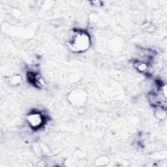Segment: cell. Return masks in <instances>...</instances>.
I'll return each mask as SVG.
<instances>
[{"label":"cell","instance_id":"10","mask_svg":"<svg viewBox=\"0 0 167 167\" xmlns=\"http://www.w3.org/2000/svg\"><path fill=\"white\" fill-rule=\"evenodd\" d=\"M22 80V78L19 75H14L11 76V78L10 79V82H11L12 84L17 85L19 84Z\"/></svg>","mask_w":167,"mask_h":167},{"label":"cell","instance_id":"3","mask_svg":"<svg viewBox=\"0 0 167 167\" xmlns=\"http://www.w3.org/2000/svg\"><path fill=\"white\" fill-rule=\"evenodd\" d=\"M46 121L44 115L39 112H32L27 115V122L31 129L37 130L43 126Z\"/></svg>","mask_w":167,"mask_h":167},{"label":"cell","instance_id":"2","mask_svg":"<svg viewBox=\"0 0 167 167\" xmlns=\"http://www.w3.org/2000/svg\"><path fill=\"white\" fill-rule=\"evenodd\" d=\"M87 98V92L82 89H75L73 90L68 96L69 102L75 106H82L85 104Z\"/></svg>","mask_w":167,"mask_h":167},{"label":"cell","instance_id":"8","mask_svg":"<svg viewBox=\"0 0 167 167\" xmlns=\"http://www.w3.org/2000/svg\"><path fill=\"white\" fill-rule=\"evenodd\" d=\"M153 158L157 160V159H164L166 158V151H162L160 152L155 153V154L153 155Z\"/></svg>","mask_w":167,"mask_h":167},{"label":"cell","instance_id":"1","mask_svg":"<svg viewBox=\"0 0 167 167\" xmlns=\"http://www.w3.org/2000/svg\"><path fill=\"white\" fill-rule=\"evenodd\" d=\"M66 44L69 50L73 52L82 53L86 52L90 47V36L85 31L73 30L69 32Z\"/></svg>","mask_w":167,"mask_h":167},{"label":"cell","instance_id":"7","mask_svg":"<svg viewBox=\"0 0 167 167\" xmlns=\"http://www.w3.org/2000/svg\"><path fill=\"white\" fill-rule=\"evenodd\" d=\"M136 68L140 72H146L148 70V66L147 64L144 62H139L136 65Z\"/></svg>","mask_w":167,"mask_h":167},{"label":"cell","instance_id":"11","mask_svg":"<svg viewBox=\"0 0 167 167\" xmlns=\"http://www.w3.org/2000/svg\"><path fill=\"white\" fill-rule=\"evenodd\" d=\"M156 116L159 119H163L166 117V112L165 110L163 109H158L155 112Z\"/></svg>","mask_w":167,"mask_h":167},{"label":"cell","instance_id":"4","mask_svg":"<svg viewBox=\"0 0 167 167\" xmlns=\"http://www.w3.org/2000/svg\"><path fill=\"white\" fill-rule=\"evenodd\" d=\"M28 80L37 87H43L45 86V82L42 76L37 73L30 72L27 73Z\"/></svg>","mask_w":167,"mask_h":167},{"label":"cell","instance_id":"9","mask_svg":"<svg viewBox=\"0 0 167 167\" xmlns=\"http://www.w3.org/2000/svg\"><path fill=\"white\" fill-rule=\"evenodd\" d=\"M142 29L145 31H147L148 32H154L155 30V27L150 23H147V24H144L142 26Z\"/></svg>","mask_w":167,"mask_h":167},{"label":"cell","instance_id":"5","mask_svg":"<svg viewBox=\"0 0 167 167\" xmlns=\"http://www.w3.org/2000/svg\"><path fill=\"white\" fill-rule=\"evenodd\" d=\"M33 149L35 154L40 157L46 156L50 154L48 147L43 143H36L34 146Z\"/></svg>","mask_w":167,"mask_h":167},{"label":"cell","instance_id":"6","mask_svg":"<svg viewBox=\"0 0 167 167\" xmlns=\"http://www.w3.org/2000/svg\"><path fill=\"white\" fill-rule=\"evenodd\" d=\"M109 158L106 155H103L98 157L95 161V165L97 166H105L109 163Z\"/></svg>","mask_w":167,"mask_h":167}]
</instances>
